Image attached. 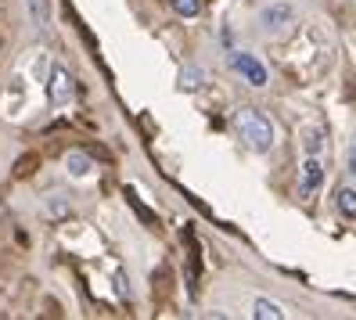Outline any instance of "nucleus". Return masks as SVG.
<instances>
[{"label": "nucleus", "mask_w": 356, "mask_h": 320, "mask_svg": "<svg viewBox=\"0 0 356 320\" xmlns=\"http://www.w3.org/2000/svg\"><path fill=\"white\" fill-rule=\"evenodd\" d=\"M234 130L256 155H266L270 147L277 144V126L270 122V115H263L259 109H238L234 112Z\"/></svg>", "instance_id": "1"}, {"label": "nucleus", "mask_w": 356, "mask_h": 320, "mask_svg": "<svg viewBox=\"0 0 356 320\" xmlns=\"http://www.w3.org/2000/svg\"><path fill=\"white\" fill-rule=\"evenodd\" d=\"M227 65L234 69L248 87H256V90H263L266 83H270V72H266V65L256 58V54H245V51H230L227 54Z\"/></svg>", "instance_id": "2"}, {"label": "nucleus", "mask_w": 356, "mask_h": 320, "mask_svg": "<svg viewBox=\"0 0 356 320\" xmlns=\"http://www.w3.org/2000/svg\"><path fill=\"white\" fill-rule=\"evenodd\" d=\"M47 97L54 109H65V104L76 97V83L69 76L65 65H51V76H47Z\"/></svg>", "instance_id": "3"}, {"label": "nucleus", "mask_w": 356, "mask_h": 320, "mask_svg": "<svg viewBox=\"0 0 356 320\" xmlns=\"http://www.w3.org/2000/svg\"><path fill=\"white\" fill-rule=\"evenodd\" d=\"M291 22H296V8H291V4H281V0H277V4H266V8L259 11V29L270 33V36H274V33H284Z\"/></svg>", "instance_id": "4"}, {"label": "nucleus", "mask_w": 356, "mask_h": 320, "mask_svg": "<svg viewBox=\"0 0 356 320\" xmlns=\"http://www.w3.org/2000/svg\"><path fill=\"white\" fill-rule=\"evenodd\" d=\"M324 187V166L317 155H306L302 166H299V195L309 202V198H317V191Z\"/></svg>", "instance_id": "5"}, {"label": "nucleus", "mask_w": 356, "mask_h": 320, "mask_svg": "<svg viewBox=\"0 0 356 320\" xmlns=\"http://www.w3.org/2000/svg\"><path fill=\"white\" fill-rule=\"evenodd\" d=\"M65 173H69L72 180H90V177L97 173V166H94V159H90L87 152H79V147H76V152L65 155Z\"/></svg>", "instance_id": "6"}, {"label": "nucleus", "mask_w": 356, "mask_h": 320, "mask_svg": "<svg viewBox=\"0 0 356 320\" xmlns=\"http://www.w3.org/2000/svg\"><path fill=\"white\" fill-rule=\"evenodd\" d=\"M26 11H29V22L36 29L51 26V0H26Z\"/></svg>", "instance_id": "7"}, {"label": "nucleus", "mask_w": 356, "mask_h": 320, "mask_svg": "<svg viewBox=\"0 0 356 320\" xmlns=\"http://www.w3.org/2000/svg\"><path fill=\"white\" fill-rule=\"evenodd\" d=\"M252 317L256 320H284V310L274 303V298H256V303H252Z\"/></svg>", "instance_id": "8"}, {"label": "nucleus", "mask_w": 356, "mask_h": 320, "mask_svg": "<svg viewBox=\"0 0 356 320\" xmlns=\"http://www.w3.org/2000/svg\"><path fill=\"white\" fill-rule=\"evenodd\" d=\"M334 205H339V212L346 220H356V191L353 187H339V191H334Z\"/></svg>", "instance_id": "9"}, {"label": "nucleus", "mask_w": 356, "mask_h": 320, "mask_svg": "<svg viewBox=\"0 0 356 320\" xmlns=\"http://www.w3.org/2000/svg\"><path fill=\"white\" fill-rule=\"evenodd\" d=\"M202 83H205V69H198V65L180 69V90H198Z\"/></svg>", "instance_id": "10"}, {"label": "nucleus", "mask_w": 356, "mask_h": 320, "mask_svg": "<svg viewBox=\"0 0 356 320\" xmlns=\"http://www.w3.org/2000/svg\"><path fill=\"white\" fill-rule=\"evenodd\" d=\"M170 8L180 15V18H195L202 11V0H170Z\"/></svg>", "instance_id": "11"}, {"label": "nucleus", "mask_w": 356, "mask_h": 320, "mask_svg": "<svg viewBox=\"0 0 356 320\" xmlns=\"http://www.w3.org/2000/svg\"><path fill=\"white\" fill-rule=\"evenodd\" d=\"M321 147H324L321 130H309V134H306V152H309V155H321Z\"/></svg>", "instance_id": "12"}, {"label": "nucleus", "mask_w": 356, "mask_h": 320, "mask_svg": "<svg viewBox=\"0 0 356 320\" xmlns=\"http://www.w3.org/2000/svg\"><path fill=\"white\" fill-rule=\"evenodd\" d=\"M47 212H51V216H65L69 202H65V198H47Z\"/></svg>", "instance_id": "13"}, {"label": "nucleus", "mask_w": 356, "mask_h": 320, "mask_svg": "<svg viewBox=\"0 0 356 320\" xmlns=\"http://www.w3.org/2000/svg\"><path fill=\"white\" fill-rule=\"evenodd\" d=\"M346 169H349V173H356V144H353V152H349V166Z\"/></svg>", "instance_id": "14"}]
</instances>
